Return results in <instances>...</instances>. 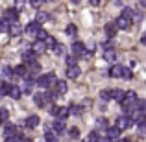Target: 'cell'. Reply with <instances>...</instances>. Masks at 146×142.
I'll return each instance as SVG.
<instances>
[{
    "mask_svg": "<svg viewBox=\"0 0 146 142\" xmlns=\"http://www.w3.org/2000/svg\"><path fill=\"white\" fill-rule=\"evenodd\" d=\"M133 18H135L137 22H141V20H143V13H139V11H137V13L133 15Z\"/></svg>",
    "mask_w": 146,
    "mask_h": 142,
    "instance_id": "bcb514c9",
    "label": "cell"
},
{
    "mask_svg": "<svg viewBox=\"0 0 146 142\" xmlns=\"http://www.w3.org/2000/svg\"><path fill=\"white\" fill-rule=\"evenodd\" d=\"M6 142H22L21 137H13V139H6Z\"/></svg>",
    "mask_w": 146,
    "mask_h": 142,
    "instance_id": "7dc6e473",
    "label": "cell"
},
{
    "mask_svg": "<svg viewBox=\"0 0 146 142\" xmlns=\"http://www.w3.org/2000/svg\"><path fill=\"white\" fill-rule=\"evenodd\" d=\"M104 59H106V61H109V63L117 61V52H115L113 48H111V50H104Z\"/></svg>",
    "mask_w": 146,
    "mask_h": 142,
    "instance_id": "d6986e66",
    "label": "cell"
},
{
    "mask_svg": "<svg viewBox=\"0 0 146 142\" xmlns=\"http://www.w3.org/2000/svg\"><path fill=\"white\" fill-rule=\"evenodd\" d=\"M56 92H57V94H65V92H67V83H65V81H57Z\"/></svg>",
    "mask_w": 146,
    "mask_h": 142,
    "instance_id": "83f0119b",
    "label": "cell"
},
{
    "mask_svg": "<svg viewBox=\"0 0 146 142\" xmlns=\"http://www.w3.org/2000/svg\"><path fill=\"white\" fill-rule=\"evenodd\" d=\"M44 139H46V142H57V133L54 129H46L44 131Z\"/></svg>",
    "mask_w": 146,
    "mask_h": 142,
    "instance_id": "603a6c76",
    "label": "cell"
},
{
    "mask_svg": "<svg viewBox=\"0 0 146 142\" xmlns=\"http://www.w3.org/2000/svg\"><path fill=\"white\" fill-rule=\"evenodd\" d=\"M13 74H15V70H13L11 67H7V65H4V67L0 68V76H2L4 79H9Z\"/></svg>",
    "mask_w": 146,
    "mask_h": 142,
    "instance_id": "4fadbf2b",
    "label": "cell"
},
{
    "mask_svg": "<svg viewBox=\"0 0 146 142\" xmlns=\"http://www.w3.org/2000/svg\"><path fill=\"white\" fill-rule=\"evenodd\" d=\"M115 22H117L118 30H128L129 26H131V22H133V20H131V18H128V17H124V15H120V17H118Z\"/></svg>",
    "mask_w": 146,
    "mask_h": 142,
    "instance_id": "8992f818",
    "label": "cell"
},
{
    "mask_svg": "<svg viewBox=\"0 0 146 142\" xmlns=\"http://www.w3.org/2000/svg\"><path fill=\"white\" fill-rule=\"evenodd\" d=\"M118 142H133V140H131V139H128V137H126V139H120Z\"/></svg>",
    "mask_w": 146,
    "mask_h": 142,
    "instance_id": "f907efd6",
    "label": "cell"
},
{
    "mask_svg": "<svg viewBox=\"0 0 146 142\" xmlns=\"http://www.w3.org/2000/svg\"><path fill=\"white\" fill-rule=\"evenodd\" d=\"M100 142H113V140H109V139H107V137H106V139H102Z\"/></svg>",
    "mask_w": 146,
    "mask_h": 142,
    "instance_id": "816d5d0a",
    "label": "cell"
},
{
    "mask_svg": "<svg viewBox=\"0 0 146 142\" xmlns=\"http://www.w3.org/2000/svg\"><path fill=\"white\" fill-rule=\"evenodd\" d=\"M133 122L137 125H146V114L144 113H135L133 114Z\"/></svg>",
    "mask_w": 146,
    "mask_h": 142,
    "instance_id": "ffe728a7",
    "label": "cell"
},
{
    "mask_svg": "<svg viewBox=\"0 0 146 142\" xmlns=\"http://www.w3.org/2000/svg\"><path fill=\"white\" fill-rule=\"evenodd\" d=\"M139 135L146 137V125H139Z\"/></svg>",
    "mask_w": 146,
    "mask_h": 142,
    "instance_id": "f6af8a7d",
    "label": "cell"
},
{
    "mask_svg": "<svg viewBox=\"0 0 146 142\" xmlns=\"http://www.w3.org/2000/svg\"><path fill=\"white\" fill-rule=\"evenodd\" d=\"M56 94L57 92H50V90H46V92H44V100H46V103H52L54 100H56Z\"/></svg>",
    "mask_w": 146,
    "mask_h": 142,
    "instance_id": "d590c367",
    "label": "cell"
},
{
    "mask_svg": "<svg viewBox=\"0 0 146 142\" xmlns=\"http://www.w3.org/2000/svg\"><path fill=\"white\" fill-rule=\"evenodd\" d=\"M33 102H35L37 107H44V105H46V100H44L43 92H35V94H33Z\"/></svg>",
    "mask_w": 146,
    "mask_h": 142,
    "instance_id": "5bb4252c",
    "label": "cell"
},
{
    "mask_svg": "<svg viewBox=\"0 0 146 142\" xmlns=\"http://www.w3.org/2000/svg\"><path fill=\"white\" fill-rule=\"evenodd\" d=\"M76 33H78L76 26H74V24H68V26H67V35H68V37H76Z\"/></svg>",
    "mask_w": 146,
    "mask_h": 142,
    "instance_id": "836d02e7",
    "label": "cell"
},
{
    "mask_svg": "<svg viewBox=\"0 0 146 142\" xmlns=\"http://www.w3.org/2000/svg\"><path fill=\"white\" fill-rule=\"evenodd\" d=\"M70 137H72V139H78V137H80V131H78V129H70Z\"/></svg>",
    "mask_w": 146,
    "mask_h": 142,
    "instance_id": "7bdbcfd3",
    "label": "cell"
},
{
    "mask_svg": "<svg viewBox=\"0 0 146 142\" xmlns=\"http://www.w3.org/2000/svg\"><path fill=\"white\" fill-rule=\"evenodd\" d=\"M32 50H33L35 53H41V52H44V50H46V44H44L43 41H33Z\"/></svg>",
    "mask_w": 146,
    "mask_h": 142,
    "instance_id": "e0dca14e",
    "label": "cell"
},
{
    "mask_svg": "<svg viewBox=\"0 0 146 142\" xmlns=\"http://www.w3.org/2000/svg\"><path fill=\"white\" fill-rule=\"evenodd\" d=\"M48 18H50V15H48V13H44V11H39V13H37V22H39V24L46 22Z\"/></svg>",
    "mask_w": 146,
    "mask_h": 142,
    "instance_id": "f1b7e54d",
    "label": "cell"
},
{
    "mask_svg": "<svg viewBox=\"0 0 146 142\" xmlns=\"http://www.w3.org/2000/svg\"><path fill=\"white\" fill-rule=\"evenodd\" d=\"M76 59H78V57L72 55V53H70V55H67V65H68V67H74V65H76Z\"/></svg>",
    "mask_w": 146,
    "mask_h": 142,
    "instance_id": "74e56055",
    "label": "cell"
},
{
    "mask_svg": "<svg viewBox=\"0 0 146 142\" xmlns=\"http://www.w3.org/2000/svg\"><path fill=\"white\" fill-rule=\"evenodd\" d=\"M39 32H41V24L37 20H33V22H30L28 26L24 28V33L28 37H32V39H37V35H39Z\"/></svg>",
    "mask_w": 146,
    "mask_h": 142,
    "instance_id": "7a4b0ae2",
    "label": "cell"
},
{
    "mask_svg": "<svg viewBox=\"0 0 146 142\" xmlns=\"http://www.w3.org/2000/svg\"><path fill=\"white\" fill-rule=\"evenodd\" d=\"M32 6H33V7H41V6H43V2H39V0H35V2H32Z\"/></svg>",
    "mask_w": 146,
    "mask_h": 142,
    "instance_id": "c3c4849f",
    "label": "cell"
},
{
    "mask_svg": "<svg viewBox=\"0 0 146 142\" xmlns=\"http://www.w3.org/2000/svg\"><path fill=\"white\" fill-rule=\"evenodd\" d=\"M115 125H117L120 131H122V129H128V127H133V118H129V116H118Z\"/></svg>",
    "mask_w": 146,
    "mask_h": 142,
    "instance_id": "3957f363",
    "label": "cell"
},
{
    "mask_svg": "<svg viewBox=\"0 0 146 142\" xmlns=\"http://www.w3.org/2000/svg\"><path fill=\"white\" fill-rule=\"evenodd\" d=\"M106 135H107L109 140H117V139H120V129H118L117 125H113V127H109L106 131Z\"/></svg>",
    "mask_w": 146,
    "mask_h": 142,
    "instance_id": "8fae6325",
    "label": "cell"
},
{
    "mask_svg": "<svg viewBox=\"0 0 146 142\" xmlns=\"http://www.w3.org/2000/svg\"><path fill=\"white\" fill-rule=\"evenodd\" d=\"M124 78L126 79H131V70H129V68H126V67H124Z\"/></svg>",
    "mask_w": 146,
    "mask_h": 142,
    "instance_id": "ee69618b",
    "label": "cell"
},
{
    "mask_svg": "<svg viewBox=\"0 0 146 142\" xmlns=\"http://www.w3.org/2000/svg\"><path fill=\"white\" fill-rule=\"evenodd\" d=\"M39 116H35V114H33V116H28V118H26V122H24V124H26V127H30V129H32V127H37V125H39Z\"/></svg>",
    "mask_w": 146,
    "mask_h": 142,
    "instance_id": "2e32d148",
    "label": "cell"
},
{
    "mask_svg": "<svg viewBox=\"0 0 146 142\" xmlns=\"http://www.w3.org/2000/svg\"><path fill=\"white\" fill-rule=\"evenodd\" d=\"M109 76H111V78H124V67H120V65H115V67H111Z\"/></svg>",
    "mask_w": 146,
    "mask_h": 142,
    "instance_id": "30bf717a",
    "label": "cell"
},
{
    "mask_svg": "<svg viewBox=\"0 0 146 142\" xmlns=\"http://www.w3.org/2000/svg\"><path fill=\"white\" fill-rule=\"evenodd\" d=\"M68 111H70V114H74V116H78V114L82 113V107H80V105H72V107H70Z\"/></svg>",
    "mask_w": 146,
    "mask_h": 142,
    "instance_id": "8d00e7d4",
    "label": "cell"
},
{
    "mask_svg": "<svg viewBox=\"0 0 146 142\" xmlns=\"http://www.w3.org/2000/svg\"><path fill=\"white\" fill-rule=\"evenodd\" d=\"M4 135H6V139H13V137H19V129H17V125H13V124H6V125H4Z\"/></svg>",
    "mask_w": 146,
    "mask_h": 142,
    "instance_id": "5b68a950",
    "label": "cell"
},
{
    "mask_svg": "<svg viewBox=\"0 0 146 142\" xmlns=\"http://www.w3.org/2000/svg\"><path fill=\"white\" fill-rule=\"evenodd\" d=\"M96 127L102 129V131H107V129H109V122H107L106 118H98L96 120Z\"/></svg>",
    "mask_w": 146,
    "mask_h": 142,
    "instance_id": "4316f807",
    "label": "cell"
},
{
    "mask_svg": "<svg viewBox=\"0 0 146 142\" xmlns=\"http://www.w3.org/2000/svg\"><path fill=\"white\" fill-rule=\"evenodd\" d=\"M100 98L106 102V100H109L111 98V90H100Z\"/></svg>",
    "mask_w": 146,
    "mask_h": 142,
    "instance_id": "ab89813d",
    "label": "cell"
},
{
    "mask_svg": "<svg viewBox=\"0 0 146 142\" xmlns=\"http://www.w3.org/2000/svg\"><path fill=\"white\" fill-rule=\"evenodd\" d=\"M35 55H37V53L33 52V50H26V52L22 53V59L28 61V65H30V63H33V61H35Z\"/></svg>",
    "mask_w": 146,
    "mask_h": 142,
    "instance_id": "44dd1931",
    "label": "cell"
},
{
    "mask_svg": "<svg viewBox=\"0 0 146 142\" xmlns=\"http://www.w3.org/2000/svg\"><path fill=\"white\" fill-rule=\"evenodd\" d=\"M85 142H100V137H98V133H96V131L89 133V135H87V139H85Z\"/></svg>",
    "mask_w": 146,
    "mask_h": 142,
    "instance_id": "1f68e13d",
    "label": "cell"
},
{
    "mask_svg": "<svg viewBox=\"0 0 146 142\" xmlns=\"http://www.w3.org/2000/svg\"><path fill=\"white\" fill-rule=\"evenodd\" d=\"M0 90H2V83H0ZM0 98H2V92H0Z\"/></svg>",
    "mask_w": 146,
    "mask_h": 142,
    "instance_id": "f5cc1de1",
    "label": "cell"
},
{
    "mask_svg": "<svg viewBox=\"0 0 146 142\" xmlns=\"http://www.w3.org/2000/svg\"><path fill=\"white\" fill-rule=\"evenodd\" d=\"M17 17H19V9H7L6 11V20H9V22H17Z\"/></svg>",
    "mask_w": 146,
    "mask_h": 142,
    "instance_id": "ac0fdd59",
    "label": "cell"
},
{
    "mask_svg": "<svg viewBox=\"0 0 146 142\" xmlns=\"http://www.w3.org/2000/svg\"><path fill=\"white\" fill-rule=\"evenodd\" d=\"M111 98L117 100L118 103H122V102H124V98H126V92H124V90H120V89H113V90H111Z\"/></svg>",
    "mask_w": 146,
    "mask_h": 142,
    "instance_id": "7c38bea8",
    "label": "cell"
},
{
    "mask_svg": "<svg viewBox=\"0 0 146 142\" xmlns=\"http://www.w3.org/2000/svg\"><path fill=\"white\" fill-rule=\"evenodd\" d=\"M68 114H70V111H68L67 107H61V109H59V114H57V120H65Z\"/></svg>",
    "mask_w": 146,
    "mask_h": 142,
    "instance_id": "4dcf8cb0",
    "label": "cell"
},
{
    "mask_svg": "<svg viewBox=\"0 0 146 142\" xmlns=\"http://www.w3.org/2000/svg\"><path fill=\"white\" fill-rule=\"evenodd\" d=\"M141 43L146 44V33H143V37H141Z\"/></svg>",
    "mask_w": 146,
    "mask_h": 142,
    "instance_id": "681fc988",
    "label": "cell"
},
{
    "mask_svg": "<svg viewBox=\"0 0 146 142\" xmlns=\"http://www.w3.org/2000/svg\"><path fill=\"white\" fill-rule=\"evenodd\" d=\"M137 105H139V113H144L146 114V100H139Z\"/></svg>",
    "mask_w": 146,
    "mask_h": 142,
    "instance_id": "f35d334b",
    "label": "cell"
},
{
    "mask_svg": "<svg viewBox=\"0 0 146 142\" xmlns=\"http://www.w3.org/2000/svg\"><path fill=\"white\" fill-rule=\"evenodd\" d=\"M7 118H9V113H7L6 109H0V120H2V122H6Z\"/></svg>",
    "mask_w": 146,
    "mask_h": 142,
    "instance_id": "60d3db41",
    "label": "cell"
},
{
    "mask_svg": "<svg viewBox=\"0 0 146 142\" xmlns=\"http://www.w3.org/2000/svg\"><path fill=\"white\" fill-rule=\"evenodd\" d=\"M11 24H13V22H9V20H6V18H4V20L0 22V32H9V30H11Z\"/></svg>",
    "mask_w": 146,
    "mask_h": 142,
    "instance_id": "f546056e",
    "label": "cell"
},
{
    "mask_svg": "<svg viewBox=\"0 0 146 142\" xmlns=\"http://www.w3.org/2000/svg\"><path fill=\"white\" fill-rule=\"evenodd\" d=\"M54 52H56V55H67V48H65L63 44H57V46L54 48Z\"/></svg>",
    "mask_w": 146,
    "mask_h": 142,
    "instance_id": "d6a6232c",
    "label": "cell"
},
{
    "mask_svg": "<svg viewBox=\"0 0 146 142\" xmlns=\"http://www.w3.org/2000/svg\"><path fill=\"white\" fill-rule=\"evenodd\" d=\"M80 74H82V70H80L78 65H74V67H67V78H68V79L80 78Z\"/></svg>",
    "mask_w": 146,
    "mask_h": 142,
    "instance_id": "9c48e42d",
    "label": "cell"
},
{
    "mask_svg": "<svg viewBox=\"0 0 146 142\" xmlns=\"http://www.w3.org/2000/svg\"><path fill=\"white\" fill-rule=\"evenodd\" d=\"M52 129L57 133V135H59V133H63V131H65V122H63V120H56V122L52 124Z\"/></svg>",
    "mask_w": 146,
    "mask_h": 142,
    "instance_id": "cb8c5ba5",
    "label": "cell"
},
{
    "mask_svg": "<svg viewBox=\"0 0 146 142\" xmlns=\"http://www.w3.org/2000/svg\"><path fill=\"white\" fill-rule=\"evenodd\" d=\"M104 30H106V35L109 37V39H113V37L117 35V32H118V26H117V22H107Z\"/></svg>",
    "mask_w": 146,
    "mask_h": 142,
    "instance_id": "52a82bcc",
    "label": "cell"
},
{
    "mask_svg": "<svg viewBox=\"0 0 146 142\" xmlns=\"http://www.w3.org/2000/svg\"><path fill=\"white\" fill-rule=\"evenodd\" d=\"M37 85L41 87V89H50V87H56L57 85V78L54 72H50L46 76H41L39 79H37Z\"/></svg>",
    "mask_w": 146,
    "mask_h": 142,
    "instance_id": "6da1fadb",
    "label": "cell"
},
{
    "mask_svg": "<svg viewBox=\"0 0 146 142\" xmlns=\"http://www.w3.org/2000/svg\"><path fill=\"white\" fill-rule=\"evenodd\" d=\"M33 85H37L35 79H33V78H28L26 81L21 83V90H22V92H26V94H30V92H32V89H33Z\"/></svg>",
    "mask_w": 146,
    "mask_h": 142,
    "instance_id": "ba28073f",
    "label": "cell"
},
{
    "mask_svg": "<svg viewBox=\"0 0 146 142\" xmlns=\"http://www.w3.org/2000/svg\"><path fill=\"white\" fill-rule=\"evenodd\" d=\"M44 44H46V48H52V50H54V48H56V46H57V43H56V39H54V37H52V35H50V37H48V39H46V41H44Z\"/></svg>",
    "mask_w": 146,
    "mask_h": 142,
    "instance_id": "e575fe53",
    "label": "cell"
},
{
    "mask_svg": "<svg viewBox=\"0 0 146 142\" xmlns=\"http://www.w3.org/2000/svg\"><path fill=\"white\" fill-rule=\"evenodd\" d=\"M28 70H30V74H32V78H33L35 74H39V72H41V65L37 63V61H33V63L28 65Z\"/></svg>",
    "mask_w": 146,
    "mask_h": 142,
    "instance_id": "7402d4cb",
    "label": "cell"
},
{
    "mask_svg": "<svg viewBox=\"0 0 146 142\" xmlns=\"http://www.w3.org/2000/svg\"><path fill=\"white\" fill-rule=\"evenodd\" d=\"M13 70H15V76H22V78H28V74H30V70H28L26 65H19L17 68H13Z\"/></svg>",
    "mask_w": 146,
    "mask_h": 142,
    "instance_id": "9a60e30c",
    "label": "cell"
},
{
    "mask_svg": "<svg viewBox=\"0 0 146 142\" xmlns=\"http://www.w3.org/2000/svg\"><path fill=\"white\" fill-rule=\"evenodd\" d=\"M0 122H2V120H0Z\"/></svg>",
    "mask_w": 146,
    "mask_h": 142,
    "instance_id": "db71d44e",
    "label": "cell"
},
{
    "mask_svg": "<svg viewBox=\"0 0 146 142\" xmlns=\"http://www.w3.org/2000/svg\"><path fill=\"white\" fill-rule=\"evenodd\" d=\"M22 96V90H21V87L19 85H13L11 87V92H9V98H13V100H19Z\"/></svg>",
    "mask_w": 146,
    "mask_h": 142,
    "instance_id": "d4e9b609",
    "label": "cell"
},
{
    "mask_svg": "<svg viewBox=\"0 0 146 142\" xmlns=\"http://www.w3.org/2000/svg\"><path fill=\"white\" fill-rule=\"evenodd\" d=\"M59 109H61V107H57V105H52V107H50V114L57 116V114H59Z\"/></svg>",
    "mask_w": 146,
    "mask_h": 142,
    "instance_id": "b9f144b4",
    "label": "cell"
},
{
    "mask_svg": "<svg viewBox=\"0 0 146 142\" xmlns=\"http://www.w3.org/2000/svg\"><path fill=\"white\" fill-rule=\"evenodd\" d=\"M9 33H11V35H21V33H22V26L21 24H19V22H13V24H11V30H9Z\"/></svg>",
    "mask_w": 146,
    "mask_h": 142,
    "instance_id": "484cf974",
    "label": "cell"
},
{
    "mask_svg": "<svg viewBox=\"0 0 146 142\" xmlns=\"http://www.w3.org/2000/svg\"><path fill=\"white\" fill-rule=\"evenodd\" d=\"M70 50H72V55H76V57H80V55H85V53H87L85 46H83L82 43H78V41H74V43H72Z\"/></svg>",
    "mask_w": 146,
    "mask_h": 142,
    "instance_id": "277c9868",
    "label": "cell"
}]
</instances>
